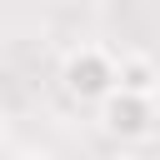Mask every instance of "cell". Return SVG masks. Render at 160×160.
<instances>
[{
    "instance_id": "6da1fadb",
    "label": "cell",
    "mask_w": 160,
    "mask_h": 160,
    "mask_svg": "<svg viewBox=\"0 0 160 160\" xmlns=\"http://www.w3.org/2000/svg\"><path fill=\"white\" fill-rule=\"evenodd\" d=\"M115 50H105V45H95V40H85V45H70L65 55H60V90H65V100H75V105H100L110 90H115Z\"/></svg>"
},
{
    "instance_id": "7a4b0ae2",
    "label": "cell",
    "mask_w": 160,
    "mask_h": 160,
    "mask_svg": "<svg viewBox=\"0 0 160 160\" xmlns=\"http://www.w3.org/2000/svg\"><path fill=\"white\" fill-rule=\"evenodd\" d=\"M95 110H100V130L110 140H150L155 120H160L155 95H130V90H110Z\"/></svg>"
},
{
    "instance_id": "3957f363",
    "label": "cell",
    "mask_w": 160,
    "mask_h": 160,
    "mask_svg": "<svg viewBox=\"0 0 160 160\" xmlns=\"http://www.w3.org/2000/svg\"><path fill=\"white\" fill-rule=\"evenodd\" d=\"M115 90H130V95H155L160 100V65L140 50H125L115 60Z\"/></svg>"
},
{
    "instance_id": "277c9868",
    "label": "cell",
    "mask_w": 160,
    "mask_h": 160,
    "mask_svg": "<svg viewBox=\"0 0 160 160\" xmlns=\"http://www.w3.org/2000/svg\"><path fill=\"white\" fill-rule=\"evenodd\" d=\"M30 160H70V155H55V150H45V155H30Z\"/></svg>"
}]
</instances>
